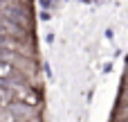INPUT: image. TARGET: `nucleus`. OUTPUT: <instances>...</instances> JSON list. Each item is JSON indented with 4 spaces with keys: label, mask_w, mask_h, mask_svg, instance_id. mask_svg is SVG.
Returning a JSON list of instances; mask_svg holds the SVG:
<instances>
[{
    "label": "nucleus",
    "mask_w": 128,
    "mask_h": 122,
    "mask_svg": "<svg viewBox=\"0 0 128 122\" xmlns=\"http://www.w3.org/2000/svg\"><path fill=\"white\" fill-rule=\"evenodd\" d=\"M0 122H18V120L11 113V109H0Z\"/></svg>",
    "instance_id": "3"
},
{
    "label": "nucleus",
    "mask_w": 128,
    "mask_h": 122,
    "mask_svg": "<svg viewBox=\"0 0 128 122\" xmlns=\"http://www.w3.org/2000/svg\"><path fill=\"white\" fill-rule=\"evenodd\" d=\"M0 48H4V34L0 32Z\"/></svg>",
    "instance_id": "4"
},
{
    "label": "nucleus",
    "mask_w": 128,
    "mask_h": 122,
    "mask_svg": "<svg viewBox=\"0 0 128 122\" xmlns=\"http://www.w3.org/2000/svg\"><path fill=\"white\" fill-rule=\"evenodd\" d=\"M14 77V68L4 61H0V82H9Z\"/></svg>",
    "instance_id": "2"
},
{
    "label": "nucleus",
    "mask_w": 128,
    "mask_h": 122,
    "mask_svg": "<svg viewBox=\"0 0 128 122\" xmlns=\"http://www.w3.org/2000/svg\"><path fill=\"white\" fill-rule=\"evenodd\" d=\"M117 122H124V120H117Z\"/></svg>",
    "instance_id": "5"
},
{
    "label": "nucleus",
    "mask_w": 128,
    "mask_h": 122,
    "mask_svg": "<svg viewBox=\"0 0 128 122\" xmlns=\"http://www.w3.org/2000/svg\"><path fill=\"white\" fill-rule=\"evenodd\" d=\"M11 100H14V88H9L7 82H0V109L7 106Z\"/></svg>",
    "instance_id": "1"
}]
</instances>
